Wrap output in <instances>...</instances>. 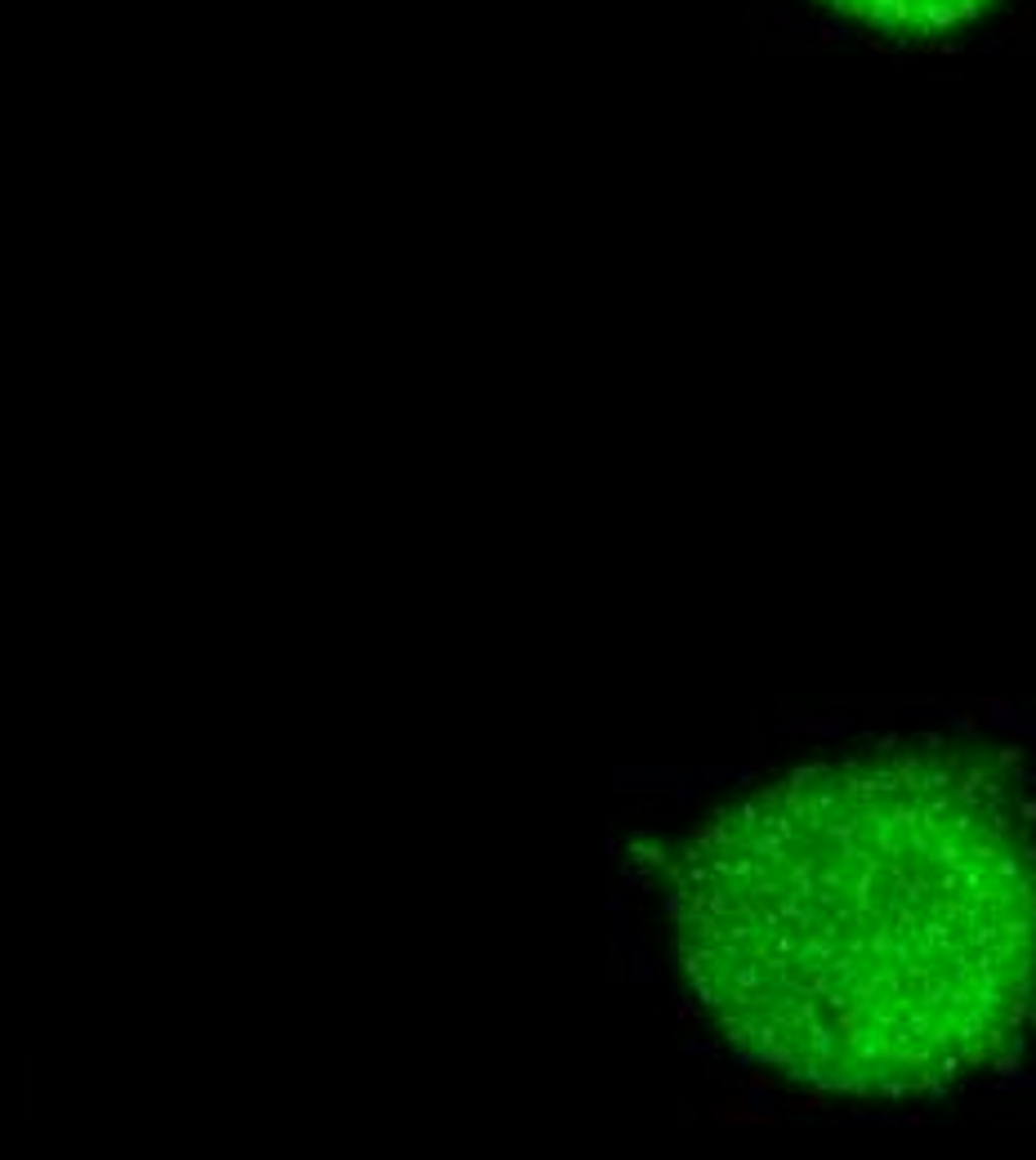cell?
Returning <instances> with one entry per match:
<instances>
[{"label":"cell","instance_id":"3957f363","mask_svg":"<svg viewBox=\"0 0 1036 1160\" xmlns=\"http://www.w3.org/2000/svg\"><path fill=\"white\" fill-rule=\"evenodd\" d=\"M1028 27H1032V14H1023V18H1014V23L1005 27V36H1023V32H1028Z\"/></svg>","mask_w":1036,"mask_h":1160},{"label":"cell","instance_id":"7a4b0ae2","mask_svg":"<svg viewBox=\"0 0 1036 1160\" xmlns=\"http://www.w3.org/2000/svg\"><path fill=\"white\" fill-rule=\"evenodd\" d=\"M849 728V714H831V719H800V723H786V732H845Z\"/></svg>","mask_w":1036,"mask_h":1160},{"label":"cell","instance_id":"6da1fadb","mask_svg":"<svg viewBox=\"0 0 1036 1160\" xmlns=\"http://www.w3.org/2000/svg\"><path fill=\"white\" fill-rule=\"evenodd\" d=\"M14 1116L23 1121V1116H32L36 1112V1062L32 1058H18L14 1062Z\"/></svg>","mask_w":1036,"mask_h":1160}]
</instances>
